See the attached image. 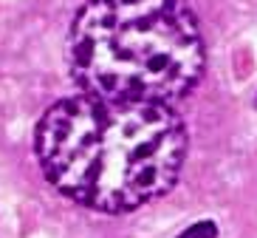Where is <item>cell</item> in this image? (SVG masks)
I'll list each match as a JSON object with an SVG mask.
<instances>
[{"mask_svg":"<svg viewBox=\"0 0 257 238\" xmlns=\"http://www.w3.org/2000/svg\"><path fill=\"white\" fill-rule=\"evenodd\" d=\"M65 54L79 94L150 105L184 100L206 68L187 0H85Z\"/></svg>","mask_w":257,"mask_h":238,"instance_id":"cell-2","label":"cell"},{"mask_svg":"<svg viewBox=\"0 0 257 238\" xmlns=\"http://www.w3.org/2000/svg\"><path fill=\"white\" fill-rule=\"evenodd\" d=\"M215 235H218V227L212 221H198L192 227H187L178 238H215Z\"/></svg>","mask_w":257,"mask_h":238,"instance_id":"cell-3","label":"cell"},{"mask_svg":"<svg viewBox=\"0 0 257 238\" xmlns=\"http://www.w3.org/2000/svg\"><path fill=\"white\" fill-rule=\"evenodd\" d=\"M34 153L60 196L119 215L175 187L187 162V128L173 105L76 94L40 116Z\"/></svg>","mask_w":257,"mask_h":238,"instance_id":"cell-1","label":"cell"}]
</instances>
